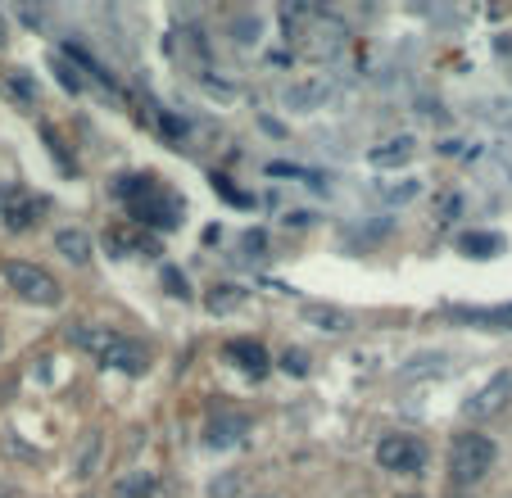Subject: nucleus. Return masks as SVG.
<instances>
[{
	"label": "nucleus",
	"instance_id": "f257e3e1",
	"mask_svg": "<svg viewBox=\"0 0 512 498\" xmlns=\"http://www.w3.org/2000/svg\"><path fill=\"white\" fill-rule=\"evenodd\" d=\"M281 23H286V32L295 37L300 55H309V59H331L340 46H345V23L331 19L327 10L290 5V10H281Z\"/></svg>",
	"mask_w": 512,
	"mask_h": 498
},
{
	"label": "nucleus",
	"instance_id": "f03ea898",
	"mask_svg": "<svg viewBox=\"0 0 512 498\" xmlns=\"http://www.w3.org/2000/svg\"><path fill=\"white\" fill-rule=\"evenodd\" d=\"M118 195L127 200V209L136 213L141 222H150V227H177L182 222V200L177 195H168L164 186L155 182V177H118V186H114Z\"/></svg>",
	"mask_w": 512,
	"mask_h": 498
},
{
	"label": "nucleus",
	"instance_id": "7ed1b4c3",
	"mask_svg": "<svg viewBox=\"0 0 512 498\" xmlns=\"http://www.w3.org/2000/svg\"><path fill=\"white\" fill-rule=\"evenodd\" d=\"M490 467H494L490 435H476V431L454 435V444H449V476H454V485H476V480L490 476Z\"/></svg>",
	"mask_w": 512,
	"mask_h": 498
},
{
	"label": "nucleus",
	"instance_id": "20e7f679",
	"mask_svg": "<svg viewBox=\"0 0 512 498\" xmlns=\"http://www.w3.org/2000/svg\"><path fill=\"white\" fill-rule=\"evenodd\" d=\"M0 272H5V281H10V290H14V295H19V299H28V304L55 308L59 299H64V290H59V281L50 277L46 268H37V263L5 259V263H0Z\"/></svg>",
	"mask_w": 512,
	"mask_h": 498
},
{
	"label": "nucleus",
	"instance_id": "39448f33",
	"mask_svg": "<svg viewBox=\"0 0 512 498\" xmlns=\"http://www.w3.org/2000/svg\"><path fill=\"white\" fill-rule=\"evenodd\" d=\"M377 462L386 471H399V476H417L426 467V444L417 435H381Z\"/></svg>",
	"mask_w": 512,
	"mask_h": 498
},
{
	"label": "nucleus",
	"instance_id": "423d86ee",
	"mask_svg": "<svg viewBox=\"0 0 512 498\" xmlns=\"http://www.w3.org/2000/svg\"><path fill=\"white\" fill-rule=\"evenodd\" d=\"M331 96H336V87H331V77L313 73V77H300V82H290V87L281 91V105L295 109V114H313V109H322Z\"/></svg>",
	"mask_w": 512,
	"mask_h": 498
},
{
	"label": "nucleus",
	"instance_id": "0eeeda50",
	"mask_svg": "<svg viewBox=\"0 0 512 498\" xmlns=\"http://www.w3.org/2000/svg\"><path fill=\"white\" fill-rule=\"evenodd\" d=\"M508 394H512V376L508 372H499V376H490V381L481 385V390L472 394V403H467V417H472V422H485V417H494V412L503 408V403H508Z\"/></svg>",
	"mask_w": 512,
	"mask_h": 498
},
{
	"label": "nucleus",
	"instance_id": "6e6552de",
	"mask_svg": "<svg viewBox=\"0 0 512 498\" xmlns=\"http://www.w3.org/2000/svg\"><path fill=\"white\" fill-rule=\"evenodd\" d=\"M41 209H46V200H37V195H28V191H14V186L0 195V218H5L10 231H28Z\"/></svg>",
	"mask_w": 512,
	"mask_h": 498
},
{
	"label": "nucleus",
	"instance_id": "1a4fd4ad",
	"mask_svg": "<svg viewBox=\"0 0 512 498\" xmlns=\"http://www.w3.org/2000/svg\"><path fill=\"white\" fill-rule=\"evenodd\" d=\"M245 431H250V422H245L241 412H218V417L204 426V444H209V449H232V444L245 440Z\"/></svg>",
	"mask_w": 512,
	"mask_h": 498
},
{
	"label": "nucleus",
	"instance_id": "9d476101",
	"mask_svg": "<svg viewBox=\"0 0 512 498\" xmlns=\"http://www.w3.org/2000/svg\"><path fill=\"white\" fill-rule=\"evenodd\" d=\"M100 363H105V367H118V372H127V376H145V372H150V354H145L136 340H127V336H118V345L109 349Z\"/></svg>",
	"mask_w": 512,
	"mask_h": 498
},
{
	"label": "nucleus",
	"instance_id": "9b49d317",
	"mask_svg": "<svg viewBox=\"0 0 512 498\" xmlns=\"http://www.w3.org/2000/svg\"><path fill=\"white\" fill-rule=\"evenodd\" d=\"M68 345H78V349H87V354L105 358L109 349L118 345V331H109V326H87V322H78V326H68Z\"/></svg>",
	"mask_w": 512,
	"mask_h": 498
},
{
	"label": "nucleus",
	"instance_id": "f8f14e48",
	"mask_svg": "<svg viewBox=\"0 0 512 498\" xmlns=\"http://www.w3.org/2000/svg\"><path fill=\"white\" fill-rule=\"evenodd\" d=\"M227 358H232L241 372H250V376L268 372V349H263L259 340H227Z\"/></svg>",
	"mask_w": 512,
	"mask_h": 498
},
{
	"label": "nucleus",
	"instance_id": "ddd939ff",
	"mask_svg": "<svg viewBox=\"0 0 512 498\" xmlns=\"http://www.w3.org/2000/svg\"><path fill=\"white\" fill-rule=\"evenodd\" d=\"M413 150H417L413 136H395V141H386V145H377V150H368V163H372V168H399V163L413 159Z\"/></svg>",
	"mask_w": 512,
	"mask_h": 498
},
{
	"label": "nucleus",
	"instance_id": "4468645a",
	"mask_svg": "<svg viewBox=\"0 0 512 498\" xmlns=\"http://www.w3.org/2000/svg\"><path fill=\"white\" fill-rule=\"evenodd\" d=\"M55 249L64 254L68 263H78V268H82V263H91V236H87V231H78V227H64V231H59Z\"/></svg>",
	"mask_w": 512,
	"mask_h": 498
},
{
	"label": "nucleus",
	"instance_id": "2eb2a0df",
	"mask_svg": "<svg viewBox=\"0 0 512 498\" xmlns=\"http://www.w3.org/2000/svg\"><path fill=\"white\" fill-rule=\"evenodd\" d=\"M150 494H155V471H127L109 489V498H150Z\"/></svg>",
	"mask_w": 512,
	"mask_h": 498
},
{
	"label": "nucleus",
	"instance_id": "dca6fc26",
	"mask_svg": "<svg viewBox=\"0 0 512 498\" xmlns=\"http://www.w3.org/2000/svg\"><path fill=\"white\" fill-rule=\"evenodd\" d=\"M105 249L109 254H118V259H127V254H155V245L145 236H136V231H127V227H114V231H105Z\"/></svg>",
	"mask_w": 512,
	"mask_h": 498
},
{
	"label": "nucleus",
	"instance_id": "f3484780",
	"mask_svg": "<svg viewBox=\"0 0 512 498\" xmlns=\"http://www.w3.org/2000/svg\"><path fill=\"white\" fill-rule=\"evenodd\" d=\"M304 322H313L318 331H331V336H345L349 331V313H340V308H322V304L304 308Z\"/></svg>",
	"mask_w": 512,
	"mask_h": 498
},
{
	"label": "nucleus",
	"instance_id": "a211bd4d",
	"mask_svg": "<svg viewBox=\"0 0 512 498\" xmlns=\"http://www.w3.org/2000/svg\"><path fill=\"white\" fill-rule=\"evenodd\" d=\"M458 245H463L472 259H494V254H503V236H499V231H467Z\"/></svg>",
	"mask_w": 512,
	"mask_h": 498
},
{
	"label": "nucleus",
	"instance_id": "6ab92c4d",
	"mask_svg": "<svg viewBox=\"0 0 512 498\" xmlns=\"http://www.w3.org/2000/svg\"><path fill=\"white\" fill-rule=\"evenodd\" d=\"M245 304V290L241 286H213L209 295H204V308H209L213 317H223V313H236V308Z\"/></svg>",
	"mask_w": 512,
	"mask_h": 498
},
{
	"label": "nucleus",
	"instance_id": "aec40b11",
	"mask_svg": "<svg viewBox=\"0 0 512 498\" xmlns=\"http://www.w3.org/2000/svg\"><path fill=\"white\" fill-rule=\"evenodd\" d=\"M431 372H435V376L445 372V354H422V358H413V363H408L399 376H404V381H417V376H431Z\"/></svg>",
	"mask_w": 512,
	"mask_h": 498
},
{
	"label": "nucleus",
	"instance_id": "412c9836",
	"mask_svg": "<svg viewBox=\"0 0 512 498\" xmlns=\"http://www.w3.org/2000/svg\"><path fill=\"white\" fill-rule=\"evenodd\" d=\"M96 458H100V431H91L87 440H82V449H78V462H73V471H78V476H91V471H96Z\"/></svg>",
	"mask_w": 512,
	"mask_h": 498
},
{
	"label": "nucleus",
	"instance_id": "4be33fe9",
	"mask_svg": "<svg viewBox=\"0 0 512 498\" xmlns=\"http://www.w3.org/2000/svg\"><path fill=\"white\" fill-rule=\"evenodd\" d=\"M417 191H422V186H417V177H399V182H390V186H381V195H386V200L390 204H408V200H413V195Z\"/></svg>",
	"mask_w": 512,
	"mask_h": 498
},
{
	"label": "nucleus",
	"instance_id": "5701e85b",
	"mask_svg": "<svg viewBox=\"0 0 512 498\" xmlns=\"http://www.w3.org/2000/svg\"><path fill=\"white\" fill-rule=\"evenodd\" d=\"M281 372L309 376V358H304V349H286V354H281Z\"/></svg>",
	"mask_w": 512,
	"mask_h": 498
},
{
	"label": "nucleus",
	"instance_id": "b1692460",
	"mask_svg": "<svg viewBox=\"0 0 512 498\" xmlns=\"http://www.w3.org/2000/svg\"><path fill=\"white\" fill-rule=\"evenodd\" d=\"M164 286H168V295H177V299L191 295V290H186V277L177 268H164Z\"/></svg>",
	"mask_w": 512,
	"mask_h": 498
},
{
	"label": "nucleus",
	"instance_id": "393cba45",
	"mask_svg": "<svg viewBox=\"0 0 512 498\" xmlns=\"http://www.w3.org/2000/svg\"><path fill=\"white\" fill-rule=\"evenodd\" d=\"M55 68H59V82H64L68 91H82V77L73 73V68H68V64H55Z\"/></svg>",
	"mask_w": 512,
	"mask_h": 498
},
{
	"label": "nucleus",
	"instance_id": "a878e982",
	"mask_svg": "<svg viewBox=\"0 0 512 498\" xmlns=\"http://www.w3.org/2000/svg\"><path fill=\"white\" fill-rule=\"evenodd\" d=\"M10 87L19 91V96H28V100H32V82H28V77H23V73H10Z\"/></svg>",
	"mask_w": 512,
	"mask_h": 498
},
{
	"label": "nucleus",
	"instance_id": "bb28decb",
	"mask_svg": "<svg viewBox=\"0 0 512 498\" xmlns=\"http://www.w3.org/2000/svg\"><path fill=\"white\" fill-rule=\"evenodd\" d=\"M458 213V195H445V200H440V222H449Z\"/></svg>",
	"mask_w": 512,
	"mask_h": 498
},
{
	"label": "nucleus",
	"instance_id": "cd10ccee",
	"mask_svg": "<svg viewBox=\"0 0 512 498\" xmlns=\"http://www.w3.org/2000/svg\"><path fill=\"white\" fill-rule=\"evenodd\" d=\"M5 37H10V28H5V19H0V46H5Z\"/></svg>",
	"mask_w": 512,
	"mask_h": 498
},
{
	"label": "nucleus",
	"instance_id": "c85d7f7f",
	"mask_svg": "<svg viewBox=\"0 0 512 498\" xmlns=\"http://www.w3.org/2000/svg\"><path fill=\"white\" fill-rule=\"evenodd\" d=\"M5 494H10V489H0V498H5Z\"/></svg>",
	"mask_w": 512,
	"mask_h": 498
},
{
	"label": "nucleus",
	"instance_id": "c756f323",
	"mask_svg": "<svg viewBox=\"0 0 512 498\" xmlns=\"http://www.w3.org/2000/svg\"><path fill=\"white\" fill-rule=\"evenodd\" d=\"M263 498H268V494H263Z\"/></svg>",
	"mask_w": 512,
	"mask_h": 498
}]
</instances>
